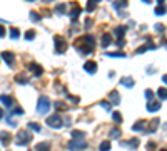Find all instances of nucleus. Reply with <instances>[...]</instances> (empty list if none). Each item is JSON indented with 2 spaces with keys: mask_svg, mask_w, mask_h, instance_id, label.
Instances as JSON below:
<instances>
[{
  "mask_svg": "<svg viewBox=\"0 0 167 151\" xmlns=\"http://www.w3.org/2000/svg\"><path fill=\"white\" fill-rule=\"evenodd\" d=\"M55 12H57V13H65V5H63V3L57 5V7H55Z\"/></svg>",
  "mask_w": 167,
  "mask_h": 151,
  "instance_id": "obj_31",
  "label": "nucleus"
},
{
  "mask_svg": "<svg viewBox=\"0 0 167 151\" xmlns=\"http://www.w3.org/2000/svg\"><path fill=\"white\" fill-rule=\"evenodd\" d=\"M55 108H57L58 111H60V109H67V108H65V104H63V103H55Z\"/></svg>",
  "mask_w": 167,
  "mask_h": 151,
  "instance_id": "obj_37",
  "label": "nucleus"
},
{
  "mask_svg": "<svg viewBox=\"0 0 167 151\" xmlns=\"http://www.w3.org/2000/svg\"><path fill=\"white\" fill-rule=\"evenodd\" d=\"M107 56H109V57H125V54H122V52H114V54H112V52H109Z\"/></svg>",
  "mask_w": 167,
  "mask_h": 151,
  "instance_id": "obj_34",
  "label": "nucleus"
},
{
  "mask_svg": "<svg viewBox=\"0 0 167 151\" xmlns=\"http://www.w3.org/2000/svg\"><path fill=\"white\" fill-rule=\"evenodd\" d=\"M109 136H110L112 139H119L120 138V129H112Z\"/></svg>",
  "mask_w": 167,
  "mask_h": 151,
  "instance_id": "obj_24",
  "label": "nucleus"
},
{
  "mask_svg": "<svg viewBox=\"0 0 167 151\" xmlns=\"http://www.w3.org/2000/svg\"><path fill=\"white\" fill-rule=\"evenodd\" d=\"M0 103H2V104H5L7 108H12V104H13V99H12L10 96H5V94H2V96H0Z\"/></svg>",
  "mask_w": 167,
  "mask_h": 151,
  "instance_id": "obj_10",
  "label": "nucleus"
},
{
  "mask_svg": "<svg viewBox=\"0 0 167 151\" xmlns=\"http://www.w3.org/2000/svg\"><path fill=\"white\" fill-rule=\"evenodd\" d=\"M112 119H114L115 123H122V114H120V113H117V111H115V113L112 114Z\"/></svg>",
  "mask_w": 167,
  "mask_h": 151,
  "instance_id": "obj_25",
  "label": "nucleus"
},
{
  "mask_svg": "<svg viewBox=\"0 0 167 151\" xmlns=\"http://www.w3.org/2000/svg\"><path fill=\"white\" fill-rule=\"evenodd\" d=\"M2 118H3V109L0 108V119H2Z\"/></svg>",
  "mask_w": 167,
  "mask_h": 151,
  "instance_id": "obj_42",
  "label": "nucleus"
},
{
  "mask_svg": "<svg viewBox=\"0 0 167 151\" xmlns=\"http://www.w3.org/2000/svg\"><path fill=\"white\" fill-rule=\"evenodd\" d=\"M84 69L89 72V74H95V72H97V64H95L94 61H89V62H85V64H84Z\"/></svg>",
  "mask_w": 167,
  "mask_h": 151,
  "instance_id": "obj_7",
  "label": "nucleus"
},
{
  "mask_svg": "<svg viewBox=\"0 0 167 151\" xmlns=\"http://www.w3.org/2000/svg\"><path fill=\"white\" fill-rule=\"evenodd\" d=\"M78 13H80V8H78V5L75 3V5H73V10L70 12V17H72V20H75V19L78 17Z\"/></svg>",
  "mask_w": 167,
  "mask_h": 151,
  "instance_id": "obj_18",
  "label": "nucleus"
},
{
  "mask_svg": "<svg viewBox=\"0 0 167 151\" xmlns=\"http://www.w3.org/2000/svg\"><path fill=\"white\" fill-rule=\"evenodd\" d=\"M0 141H2V144H8L12 141V136H10V133H7V131H3V133H0Z\"/></svg>",
  "mask_w": 167,
  "mask_h": 151,
  "instance_id": "obj_11",
  "label": "nucleus"
},
{
  "mask_svg": "<svg viewBox=\"0 0 167 151\" xmlns=\"http://www.w3.org/2000/svg\"><path fill=\"white\" fill-rule=\"evenodd\" d=\"M144 2H145V3H149V2H150V0H144Z\"/></svg>",
  "mask_w": 167,
  "mask_h": 151,
  "instance_id": "obj_45",
  "label": "nucleus"
},
{
  "mask_svg": "<svg viewBox=\"0 0 167 151\" xmlns=\"http://www.w3.org/2000/svg\"><path fill=\"white\" fill-rule=\"evenodd\" d=\"M94 8H95V2H94V0H89V3H87V10H94Z\"/></svg>",
  "mask_w": 167,
  "mask_h": 151,
  "instance_id": "obj_33",
  "label": "nucleus"
},
{
  "mask_svg": "<svg viewBox=\"0 0 167 151\" xmlns=\"http://www.w3.org/2000/svg\"><path fill=\"white\" fill-rule=\"evenodd\" d=\"M157 126H159V119H154V121H150V128L147 129V133H154V131L157 129Z\"/></svg>",
  "mask_w": 167,
  "mask_h": 151,
  "instance_id": "obj_20",
  "label": "nucleus"
},
{
  "mask_svg": "<svg viewBox=\"0 0 167 151\" xmlns=\"http://www.w3.org/2000/svg\"><path fill=\"white\" fill-rule=\"evenodd\" d=\"M45 121H47V124L50 126V128H55V129H58V128H62V126H63V121H62V118L58 114L48 116Z\"/></svg>",
  "mask_w": 167,
  "mask_h": 151,
  "instance_id": "obj_2",
  "label": "nucleus"
},
{
  "mask_svg": "<svg viewBox=\"0 0 167 151\" xmlns=\"http://www.w3.org/2000/svg\"><path fill=\"white\" fill-rule=\"evenodd\" d=\"M154 146H155L154 143H149V144H147V149H152V148H154Z\"/></svg>",
  "mask_w": 167,
  "mask_h": 151,
  "instance_id": "obj_41",
  "label": "nucleus"
},
{
  "mask_svg": "<svg viewBox=\"0 0 167 151\" xmlns=\"http://www.w3.org/2000/svg\"><path fill=\"white\" fill-rule=\"evenodd\" d=\"M13 113H15V114H23V109L22 108H15V109H13Z\"/></svg>",
  "mask_w": 167,
  "mask_h": 151,
  "instance_id": "obj_39",
  "label": "nucleus"
},
{
  "mask_svg": "<svg viewBox=\"0 0 167 151\" xmlns=\"http://www.w3.org/2000/svg\"><path fill=\"white\" fill-rule=\"evenodd\" d=\"M28 2H33V0H28Z\"/></svg>",
  "mask_w": 167,
  "mask_h": 151,
  "instance_id": "obj_47",
  "label": "nucleus"
},
{
  "mask_svg": "<svg viewBox=\"0 0 167 151\" xmlns=\"http://www.w3.org/2000/svg\"><path fill=\"white\" fill-rule=\"evenodd\" d=\"M155 13H157V15H164V13H165V7L164 5H157Z\"/></svg>",
  "mask_w": 167,
  "mask_h": 151,
  "instance_id": "obj_26",
  "label": "nucleus"
},
{
  "mask_svg": "<svg viewBox=\"0 0 167 151\" xmlns=\"http://www.w3.org/2000/svg\"><path fill=\"white\" fill-rule=\"evenodd\" d=\"M145 97H147V99H149V101H150V99H152V97H154V92H152L150 89H147V91H145Z\"/></svg>",
  "mask_w": 167,
  "mask_h": 151,
  "instance_id": "obj_35",
  "label": "nucleus"
},
{
  "mask_svg": "<svg viewBox=\"0 0 167 151\" xmlns=\"http://www.w3.org/2000/svg\"><path fill=\"white\" fill-rule=\"evenodd\" d=\"M100 106H102V108H104V109H107V111L110 109V104L107 103V101H102V103H100Z\"/></svg>",
  "mask_w": 167,
  "mask_h": 151,
  "instance_id": "obj_36",
  "label": "nucleus"
},
{
  "mask_svg": "<svg viewBox=\"0 0 167 151\" xmlns=\"http://www.w3.org/2000/svg\"><path fill=\"white\" fill-rule=\"evenodd\" d=\"M30 71H32L35 76H42V72H43V69H42L38 64H30Z\"/></svg>",
  "mask_w": 167,
  "mask_h": 151,
  "instance_id": "obj_13",
  "label": "nucleus"
},
{
  "mask_svg": "<svg viewBox=\"0 0 167 151\" xmlns=\"http://www.w3.org/2000/svg\"><path fill=\"white\" fill-rule=\"evenodd\" d=\"M72 138L73 139H84L85 138V133H82V131H72Z\"/></svg>",
  "mask_w": 167,
  "mask_h": 151,
  "instance_id": "obj_19",
  "label": "nucleus"
},
{
  "mask_svg": "<svg viewBox=\"0 0 167 151\" xmlns=\"http://www.w3.org/2000/svg\"><path fill=\"white\" fill-rule=\"evenodd\" d=\"M125 30H127V27H125V25H119V27H115L114 34H115V35L119 37V39H122V37H124V34H125Z\"/></svg>",
  "mask_w": 167,
  "mask_h": 151,
  "instance_id": "obj_12",
  "label": "nucleus"
},
{
  "mask_svg": "<svg viewBox=\"0 0 167 151\" xmlns=\"http://www.w3.org/2000/svg\"><path fill=\"white\" fill-rule=\"evenodd\" d=\"M33 37H35V32H33V30H27L25 32V39H27V40H32Z\"/></svg>",
  "mask_w": 167,
  "mask_h": 151,
  "instance_id": "obj_30",
  "label": "nucleus"
},
{
  "mask_svg": "<svg viewBox=\"0 0 167 151\" xmlns=\"http://www.w3.org/2000/svg\"><path fill=\"white\" fill-rule=\"evenodd\" d=\"M157 2H159V5H162V3L165 2V0H157Z\"/></svg>",
  "mask_w": 167,
  "mask_h": 151,
  "instance_id": "obj_44",
  "label": "nucleus"
},
{
  "mask_svg": "<svg viewBox=\"0 0 167 151\" xmlns=\"http://www.w3.org/2000/svg\"><path fill=\"white\" fill-rule=\"evenodd\" d=\"M85 143L84 141H75V139H72L70 143H68V149H73V151H78V149H84L85 148Z\"/></svg>",
  "mask_w": 167,
  "mask_h": 151,
  "instance_id": "obj_5",
  "label": "nucleus"
},
{
  "mask_svg": "<svg viewBox=\"0 0 167 151\" xmlns=\"http://www.w3.org/2000/svg\"><path fill=\"white\" fill-rule=\"evenodd\" d=\"M110 42H112V37H110V34H104V35H102V46H104V47H107Z\"/></svg>",
  "mask_w": 167,
  "mask_h": 151,
  "instance_id": "obj_16",
  "label": "nucleus"
},
{
  "mask_svg": "<svg viewBox=\"0 0 167 151\" xmlns=\"http://www.w3.org/2000/svg\"><path fill=\"white\" fill-rule=\"evenodd\" d=\"M160 151H167V149H160Z\"/></svg>",
  "mask_w": 167,
  "mask_h": 151,
  "instance_id": "obj_46",
  "label": "nucleus"
},
{
  "mask_svg": "<svg viewBox=\"0 0 167 151\" xmlns=\"http://www.w3.org/2000/svg\"><path fill=\"white\" fill-rule=\"evenodd\" d=\"M30 20L38 22V20H40V15H38V13H35V12H32V13H30Z\"/></svg>",
  "mask_w": 167,
  "mask_h": 151,
  "instance_id": "obj_32",
  "label": "nucleus"
},
{
  "mask_svg": "<svg viewBox=\"0 0 167 151\" xmlns=\"http://www.w3.org/2000/svg\"><path fill=\"white\" fill-rule=\"evenodd\" d=\"M157 96H159L160 99H167V89L165 87H160V89L157 91Z\"/></svg>",
  "mask_w": 167,
  "mask_h": 151,
  "instance_id": "obj_22",
  "label": "nucleus"
},
{
  "mask_svg": "<svg viewBox=\"0 0 167 151\" xmlns=\"http://www.w3.org/2000/svg\"><path fill=\"white\" fill-rule=\"evenodd\" d=\"M18 35H20V32H18L15 27H12V30H10V37H12V39H17Z\"/></svg>",
  "mask_w": 167,
  "mask_h": 151,
  "instance_id": "obj_29",
  "label": "nucleus"
},
{
  "mask_svg": "<svg viewBox=\"0 0 167 151\" xmlns=\"http://www.w3.org/2000/svg\"><path fill=\"white\" fill-rule=\"evenodd\" d=\"M134 131H142V133H147V123L145 121H137V123L132 126Z\"/></svg>",
  "mask_w": 167,
  "mask_h": 151,
  "instance_id": "obj_8",
  "label": "nucleus"
},
{
  "mask_svg": "<svg viewBox=\"0 0 167 151\" xmlns=\"http://www.w3.org/2000/svg\"><path fill=\"white\" fill-rule=\"evenodd\" d=\"M120 84L125 87H134V81H132V77H124V79H120Z\"/></svg>",
  "mask_w": 167,
  "mask_h": 151,
  "instance_id": "obj_14",
  "label": "nucleus"
},
{
  "mask_svg": "<svg viewBox=\"0 0 167 151\" xmlns=\"http://www.w3.org/2000/svg\"><path fill=\"white\" fill-rule=\"evenodd\" d=\"M155 30L157 32H164V25H162V24H155Z\"/></svg>",
  "mask_w": 167,
  "mask_h": 151,
  "instance_id": "obj_38",
  "label": "nucleus"
},
{
  "mask_svg": "<svg viewBox=\"0 0 167 151\" xmlns=\"http://www.w3.org/2000/svg\"><path fill=\"white\" fill-rule=\"evenodd\" d=\"M110 101H112L114 104H119L120 97H119V92H117V91H112V92H110Z\"/></svg>",
  "mask_w": 167,
  "mask_h": 151,
  "instance_id": "obj_17",
  "label": "nucleus"
},
{
  "mask_svg": "<svg viewBox=\"0 0 167 151\" xmlns=\"http://www.w3.org/2000/svg\"><path fill=\"white\" fill-rule=\"evenodd\" d=\"M160 109V103H157V101H149V104H147V111L149 113H155V111Z\"/></svg>",
  "mask_w": 167,
  "mask_h": 151,
  "instance_id": "obj_9",
  "label": "nucleus"
},
{
  "mask_svg": "<svg viewBox=\"0 0 167 151\" xmlns=\"http://www.w3.org/2000/svg\"><path fill=\"white\" fill-rule=\"evenodd\" d=\"M28 128H30L32 131H37V133L40 131V126H38L37 123H28Z\"/></svg>",
  "mask_w": 167,
  "mask_h": 151,
  "instance_id": "obj_28",
  "label": "nucleus"
},
{
  "mask_svg": "<svg viewBox=\"0 0 167 151\" xmlns=\"http://www.w3.org/2000/svg\"><path fill=\"white\" fill-rule=\"evenodd\" d=\"M53 42H55V51L58 52V54H62V52L67 51V42H65V39H63V37L55 35V37H53Z\"/></svg>",
  "mask_w": 167,
  "mask_h": 151,
  "instance_id": "obj_4",
  "label": "nucleus"
},
{
  "mask_svg": "<svg viewBox=\"0 0 167 151\" xmlns=\"http://www.w3.org/2000/svg\"><path fill=\"white\" fill-rule=\"evenodd\" d=\"M2 59L5 61L8 66H12L13 61H15V57H13V54H12L10 51H3V52H2Z\"/></svg>",
  "mask_w": 167,
  "mask_h": 151,
  "instance_id": "obj_6",
  "label": "nucleus"
},
{
  "mask_svg": "<svg viewBox=\"0 0 167 151\" xmlns=\"http://www.w3.org/2000/svg\"><path fill=\"white\" fill-rule=\"evenodd\" d=\"M15 141L20 146H23V144H27V143H30V141H32V134L27 133V131H18L17 136H15Z\"/></svg>",
  "mask_w": 167,
  "mask_h": 151,
  "instance_id": "obj_3",
  "label": "nucleus"
},
{
  "mask_svg": "<svg viewBox=\"0 0 167 151\" xmlns=\"http://www.w3.org/2000/svg\"><path fill=\"white\" fill-rule=\"evenodd\" d=\"M162 81H164V82H165V84H167V74H165L164 77H162Z\"/></svg>",
  "mask_w": 167,
  "mask_h": 151,
  "instance_id": "obj_43",
  "label": "nucleus"
},
{
  "mask_svg": "<svg viewBox=\"0 0 167 151\" xmlns=\"http://www.w3.org/2000/svg\"><path fill=\"white\" fill-rule=\"evenodd\" d=\"M48 109H50V99L47 96H40L37 103V113L38 114H47Z\"/></svg>",
  "mask_w": 167,
  "mask_h": 151,
  "instance_id": "obj_1",
  "label": "nucleus"
},
{
  "mask_svg": "<svg viewBox=\"0 0 167 151\" xmlns=\"http://www.w3.org/2000/svg\"><path fill=\"white\" fill-rule=\"evenodd\" d=\"M48 149H50V148H48L47 143H40V144L35 146V151H48Z\"/></svg>",
  "mask_w": 167,
  "mask_h": 151,
  "instance_id": "obj_23",
  "label": "nucleus"
},
{
  "mask_svg": "<svg viewBox=\"0 0 167 151\" xmlns=\"http://www.w3.org/2000/svg\"><path fill=\"white\" fill-rule=\"evenodd\" d=\"M127 3H129L127 0H115V2H114V8H117V10H120L122 7H127Z\"/></svg>",
  "mask_w": 167,
  "mask_h": 151,
  "instance_id": "obj_15",
  "label": "nucleus"
},
{
  "mask_svg": "<svg viewBox=\"0 0 167 151\" xmlns=\"http://www.w3.org/2000/svg\"><path fill=\"white\" fill-rule=\"evenodd\" d=\"M15 81L18 82V84H27V82H28V81L25 79V77H23V76H20V74H18V76L15 77Z\"/></svg>",
  "mask_w": 167,
  "mask_h": 151,
  "instance_id": "obj_27",
  "label": "nucleus"
},
{
  "mask_svg": "<svg viewBox=\"0 0 167 151\" xmlns=\"http://www.w3.org/2000/svg\"><path fill=\"white\" fill-rule=\"evenodd\" d=\"M99 149L100 151H109L110 149V143H109V141H102L100 146H99Z\"/></svg>",
  "mask_w": 167,
  "mask_h": 151,
  "instance_id": "obj_21",
  "label": "nucleus"
},
{
  "mask_svg": "<svg viewBox=\"0 0 167 151\" xmlns=\"http://www.w3.org/2000/svg\"><path fill=\"white\" fill-rule=\"evenodd\" d=\"M5 35V29H3V25H0V37Z\"/></svg>",
  "mask_w": 167,
  "mask_h": 151,
  "instance_id": "obj_40",
  "label": "nucleus"
},
{
  "mask_svg": "<svg viewBox=\"0 0 167 151\" xmlns=\"http://www.w3.org/2000/svg\"><path fill=\"white\" fill-rule=\"evenodd\" d=\"M165 47H167V42H165Z\"/></svg>",
  "mask_w": 167,
  "mask_h": 151,
  "instance_id": "obj_48",
  "label": "nucleus"
}]
</instances>
